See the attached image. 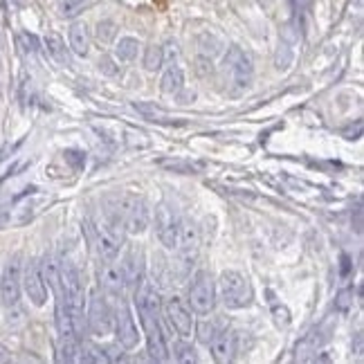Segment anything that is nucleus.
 I'll return each mask as SVG.
<instances>
[{
    "label": "nucleus",
    "mask_w": 364,
    "mask_h": 364,
    "mask_svg": "<svg viewBox=\"0 0 364 364\" xmlns=\"http://www.w3.org/2000/svg\"><path fill=\"white\" fill-rule=\"evenodd\" d=\"M108 216L113 228H124L129 234H142L151 223V209L142 196L115 193L108 198Z\"/></svg>",
    "instance_id": "obj_1"
},
{
    "label": "nucleus",
    "mask_w": 364,
    "mask_h": 364,
    "mask_svg": "<svg viewBox=\"0 0 364 364\" xmlns=\"http://www.w3.org/2000/svg\"><path fill=\"white\" fill-rule=\"evenodd\" d=\"M218 297L230 311H241L255 299V290H252V284L245 274L236 270H225L218 277Z\"/></svg>",
    "instance_id": "obj_2"
},
{
    "label": "nucleus",
    "mask_w": 364,
    "mask_h": 364,
    "mask_svg": "<svg viewBox=\"0 0 364 364\" xmlns=\"http://www.w3.org/2000/svg\"><path fill=\"white\" fill-rule=\"evenodd\" d=\"M187 299H189L191 311L198 313V315H209L214 311L216 290H214V282H212V277H209L207 270H198L191 277Z\"/></svg>",
    "instance_id": "obj_3"
},
{
    "label": "nucleus",
    "mask_w": 364,
    "mask_h": 364,
    "mask_svg": "<svg viewBox=\"0 0 364 364\" xmlns=\"http://www.w3.org/2000/svg\"><path fill=\"white\" fill-rule=\"evenodd\" d=\"M88 232H90V239L97 247V255L106 261H115L117 255H119V247H122V241L117 232L113 230V225H108V223L100 220V218H92L88 223Z\"/></svg>",
    "instance_id": "obj_4"
},
{
    "label": "nucleus",
    "mask_w": 364,
    "mask_h": 364,
    "mask_svg": "<svg viewBox=\"0 0 364 364\" xmlns=\"http://www.w3.org/2000/svg\"><path fill=\"white\" fill-rule=\"evenodd\" d=\"M21 274H23V257L14 255L0 274V299L7 308L18 306L21 301Z\"/></svg>",
    "instance_id": "obj_5"
},
{
    "label": "nucleus",
    "mask_w": 364,
    "mask_h": 364,
    "mask_svg": "<svg viewBox=\"0 0 364 364\" xmlns=\"http://www.w3.org/2000/svg\"><path fill=\"white\" fill-rule=\"evenodd\" d=\"M86 324L97 338H106V335L113 333V311H110L106 297L100 295V290H92V295H90Z\"/></svg>",
    "instance_id": "obj_6"
},
{
    "label": "nucleus",
    "mask_w": 364,
    "mask_h": 364,
    "mask_svg": "<svg viewBox=\"0 0 364 364\" xmlns=\"http://www.w3.org/2000/svg\"><path fill=\"white\" fill-rule=\"evenodd\" d=\"M146 335V353L153 362H166L169 360V348H166L164 331L160 324V315H139Z\"/></svg>",
    "instance_id": "obj_7"
},
{
    "label": "nucleus",
    "mask_w": 364,
    "mask_h": 364,
    "mask_svg": "<svg viewBox=\"0 0 364 364\" xmlns=\"http://www.w3.org/2000/svg\"><path fill=\"white\" fill-rule=\"evenodd\" d=\"M178 232H180V216L176 214V209L166 203L158 205L156 207V234L166 250H176Z\"/></svg>",
    "instance_id": "obj_8"
},
{
    "label": "nucleus",
    "mask_w": 364,
    "mask_h": 364,
    "mask_svg": "<svg viewBox=\"0 0 364 364\" xmlns=\"http://www.w3.org/2000/svg\"><path fill=\"white\" fill-rule=\"evenodd\" d=\"M162 311H164V317L169 319L171 328L180 335V338H191V333H193V317H191V311L187 308L185 301H182L178 295H171V297L164 299Z\"/></svg>",
    "instance_id": "obj_9"
},
{
    "label": "nucleus",
    "mask_w": 364,
    "mask_h": 364,
    "mask_svg": "<svg viewBox=\"0 0 364 364\" xmlns=\"http://www.w3.org/2000/svg\"><path fill=\"white\" fill-rule=\"evenodd\" d=\"M21 288L25 290V295L30 297L34 306H46L48 304V286L43 282V274H41L38 261H27L23 274H21Z\"/></svg>",
    "instance_id": "obj_10"
},
{
    "label": "nucleus",
    "mask_w": 364,
    "mask_h": 364,
    "mask_svg": "<svg viewBox=\"0 0 364 364\" xmlns=\"http://www.w3.org/2000/svg\"><path fill=\"white\" fill-rule=\"evenodd\" d=\"M225 70L230 73L232 81L236 83L239 88H247L252 75H255V65H252L250 54L243 52L239 46H232L225 54Z\"/></svg>",
    "instance_id": "obj_11"
},
{
    "label": "nucleus",
    "mask_w": 364,
    "mask_h": 364,
    "mask_svg": "<svg viewBox=\"0 0 364 364\" xmlns=\"http://www.w3.org/2000/svg\"><path fill=\"white\" fill-rule=\"evenodd\" d=\"M113 333H115L119 346H124V348H135L139 342V333L135 326L133 313L126 304H119L117 311L113 313Z\"/></svg>",
    "instance_id": "obj_12"
},
{
    "label": "nucleus",
    "mask_w": 364,
    "mask_h": 364,
    "mask_svg": "<svg viewBox=\"0 0 364 364\" xmlns=\"http://www.w3.org/2000/svg\"><path fill=\"white\" fill-rule=\"evenodd\" d=\"M119 268L124 274L126 288H137L144 282V255H142V250L129 247V252H126L122 263H119Z\"/></svg>",
    "instance_id": "obj_13"
},
{
    "label": "nucleus",
    "mask_w": 364,
    "mask_h": 364,
    "mask_svg": "<svg viewBox=\"0 0 364 364\" xmlns=\"http://www.w3.org/2000/svg\"><path fill=\"white\" fill-rule=\"evenodd\" d=\"M102 261L104 263H100V286L108 292V295L122 299L124 292H126V282H124L122 268L115 265V261H106V259H102Z\"/></svg>",
    "instance_id": "obj_14"
},
{
    "label": "nucleus",
    "mask_w": 364,
    "mask_h": 364,
    "mask_svg": "<svg viewBox=\"0 0 364 364\" xmlns=\"http://www.w3.org/2000/svg\"><path fill=\"white\" fill-rule=\"evenodd\" d=\"M207 346H209V351H212L214 362H218V364L232 362V358H234V335L230 331H216V335Z\"/></svg>",
    "instance_id": "obj_15"
},
{
    "label": "nucleus",
    "mask_w": 364,
    "mask_h": 364,
    "mask_svg": "<svg viewBox=\"0 0 364 364\" xmlns=\"http://www.w3.org/2000/svg\"><path fill=\"white\" fill-rule=\"evenodd\" d=\"M68 38H70V50H73L77 57H88V52H90V32H88L86 23H73V25H70Z\"/></svg>",
    "instance_id": "obj_16"
},
{
    "label": "nucleus",
    "mask_w": 364,
    "mask_h": 364,
    "mask_svg": "<svg viewBox=\"0 0 364 364\" xmlns=\"http://www.w3.org/2000/svg\"><path fill=\"white\" fill-rule=\"evenodd\" d=\"M57 360L59 362H83L81 360V338L77 335H61L57 346Z\"/></svg>",
    "instance_id": "obj_17"
},
{
    "label": "nucleus",
    "mask_w": 364,
    "mask_h": 364,
    "mask_svg": "<svg viewBox=\"0 0 364 364\" xmlns=\"http://www.w3.org/2000/svg\"><path fill=\"white\" fill-rule=\"evenodd\" d=\"M160 88L166 95H178L182 88H185V73H182L180 65H169L164 70V75L160 79Z\"/></svg>",
    "instance_id": "obj_18"
},
{
    "label": "nucleus",
    "mask_w": 364,
    "mask_h": 364,
    "mask_svg": "<svg viewBox=\"0 0 364 364\" xmlns=\"http://www.w3.org/2000/svg\"><path fill=\"white\" fill-rule=\"evenodd\" d=\"M43 43H46V50H48V54H50V57H52L54 61L61 63V65H68V63H70V57H68V48H65V41H63L59 34L50 32V34L43 38Z\"/></svg>",
    "instance_id": "obj_19"
},
{
    "label": "nucleus",
    "mask_w": 364,
    "mask_h": 364,
    "mask_svg": "<svg viewBox=\"0 0 364 364\" xmlns=\"http://www.w3.org/2000/svg\"><path fill=\"white\" fill-rule=\"evenodd\" d=\"M137 52H139V41L133 38V36L119 38L117 46H115V57L119 61H133V59H137Z\"/></svg>",
    "instance_id": "obj_20"
},
{
    "label": "nucleus",
    "mask_w": 364,
    "mask_h": 364,
    "mask_svg": "<svg viewBox=\"0 0 364 364\" xmlns=\"http://www.w3.org/2000/svg\"><path fill=\"white\" fill-rule=\"evenodd\" d=\"M171 353H173V360L180 362V364H191V362L198 360V355H196V348L187 342V338L176 340Z\"/></svg>",
    "instance_id": "obj_21"
},
{
    "label": "nucleus",
    "mask_w": 364,
    "mask_h": 364,
    "mask_svg": "<svg viewBox=\"0 0 364 364\" xmlns=\"http://www.w3.org/2000/svg\"><path fill=\"white\" fill-rule=\"evenodd\" d=\"M164 63V50L156 43H151L146 50H144V68L149 73H158Z\"/></svg>",
    "instance_id": "obj_22"
},
{
    "label": "nucleus",
    "mask_w": 364,
    "mask_h": 364,
    "mask_svg": "<svg viewBox=\"0 0 364 364\" xmlns=\"http://www.w3.org/2000/svg\"><path fill=\"white\" fill-rule=\"evenodd\" d=\"M95 34H97V41H100V43L110 46L115 41V36H117V23L110 21V18H104V21L97 23V32Z\"/></svg>",
    "instance_id": "obj_23"
},
{
    "label": "nucleus",
    "mask_w": 364,
    "mask_h": 364,
    "mask_svg": "<svg viewBox=\"0 0 364 364\" xmlns=\"http://www.w3.org/2000/svg\"><path fill=\"white\" fill-rule=\"evenodd\" d=\"M92 3V0H61L59 5V14L63 18H75L79 16V14L86 9L88 5Z\"/></svg>",
    "instance_id": "obj_24"
},
{
    "label": "nucleus",
    "mask_w": 364,
    "mask_h": 364,
    "mask_svg": "<svg viewBox=\"0 0 364 364\" xmlns=\"http://www.w3.org/2000/svg\"><path fill=\"white\" fill-rule=\"evenodd\" d=\"M63 156H65V162L73 166L75 171H81L83 166H86V153L79 149H68Z\"/></svg>",
    "instance_id": "obj_25"
},
{
    "label": "nucleus",
    "mask_w": 364,
    "mask_h": 364,
    "mask_svg": "<svg viewBox=\"0 0 364 364\" xmlns=\"http://www.w3.org/2000/svg\"><path fill=\"white\" fill-rule=\"evenodd\" d=\"M353 306V288H344L338 292V297H335V308H338L340 313H348Z\"/></svg>",
    "instance_id": "obj_26"
},
{
    "label": "nucleus",
    "mask_w": 364,
    "mask_h": 364,
    "mask_svg": "<svg viewBox=\"0 0 364 364\" xmlns=\"http://www.w3.org/2000/svg\"><path fill=\"white\" fill-rule=\"evenodd\" d=\"M193 331H196V335H198V340H200L203 344H209V342H212L214 335H216V326H214V321H200L198 326L193 324Z\"/></svg>",
    "instance_id": "obj_27"
},
{
    "label": "nucleus",
    "mask_w": 364,
    "mask_h": 364,
    "mask_svg": "<svg viewBox=\"0 0 364 364\" xmlns=\"http://www.w3.org/2000/svg\"><path fill=\"white\" fill-rule=\"evenodd\" d=\"M270 308H272V315H274L277 326H284L286 328L290 324V311H288V306L279 304V301H270Z\"/></svg>",
    "instance_id": "obj_28"
},
{
    "label": "nucleus",
    "mask_w": 364,
    "mask_h": 364,
    "mask_svg": "<svg viewBox=\"0 0 364 364\" xmlns=\"http://www.w3.org/2000/svg\"><path fill=\"white\" fill-rule=\"evenodd\" d=\"M97 68H100V73H104L108 77H115L119 73V68L115 65V59H110V57H102L100 63H97Z\"/></svg>",
    "instance_id": "obj_29"
},
{
    "label": "nucleus",
    "mask_w": 364,
    "mask_h": 364,
    "mask_svg": "<svg viewBox=\"0 0 364 364\" xmlns=\"http://www.w3.org/2000/svg\"><path fill=\"white\" fill-rule=\"evenodd\" d=\"M18 41H21V46H23L25 52H36L38 50V38L34 34H30V32H21Z\"/></svg>",
    "instance_id": "obj_30"
},
{
    "label": "nucleus",
    "mask_w": 364,
    "mask_h": 364,
    "mask_svg": "<svg viewBox=\"0 0 364 364\" xmlns=\"http://www.w3.org/2000/svg\"><path fill=\"white\" fill-rule=\"evenodd\" d=\"M164 166H169V169H173L178 173H193L200 169V166H196L191 162H164Z\"/></svg>",
    "instance_id": "obj_31"
},
{
    "label": "nucleus",
    "mask_w": 364,
    "mask_h": 364,
    "mask_svg": "<svg viewBox=\"0 0 364 364\" xmlns=\"http://www.w3.org/2000/svg\"><path fill=\"white\" fill-rule=\"evenodd\" d=\"M342 137H346V139H360L362 137V119H358L355 126L351 124L348 129H344L342 131Z\"/></svg>",
    "instance_id": "obj_32"
},
{
    "label": "nucleus",
    "mask_w": 364,
    "mask_h": 364,
    "mask_svg": "<svg viewBox=\"0 0 364 364\" xmlns=\"http://www.w3.org/2000/svg\"><path fill=\"white\" fill-rule=\"evenodd\" d=\"M351 268H353V265H351V257L342 255L340 257V274L342 277H348V274H351Z\"/></svg>",
    "instance_id": "obj_33"
},
{
    "label": "nucleus",
    "mask_w": 364,
    "mask_h": 364,
    "mask_svg": "<svg viewBox=\"0 0 364 364\" xmlns=\"http://www.w3.org/2000/svg\"><path fill=\"white\" fill-rule=\"evenodd\" d=\"M311 3L313 0H292V7H295V11H304Z\"/></svg>",
    "instance_id": "obj_34"
},
{
    "label": "nucleus",
    "mask_w": 364,
    "mask_h": 364,
    "mask_svg": "<svg viewBox=\"0 0 364 364\" xmlns=\"http://www.w3.org/2000/svg\"><path fill=\"white\" fill-rule=\"evenodd\" d=\"M259 5H263L265 9H270L272 7V0H259Z\"/></svg>",
    "instance_id": "obj_35"
}]
</instances>
